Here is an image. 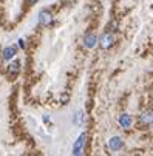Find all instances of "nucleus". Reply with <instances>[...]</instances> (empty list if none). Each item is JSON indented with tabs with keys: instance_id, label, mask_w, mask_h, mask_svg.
<instances>
[{
	"instance_id": "nucleus-6",
	"label": "nucleus",
	"mask_w": 153,
	"mask_h": 156,
	"mask_svg": "<svg viewBox=\"0 0 153 156\" xmlns=\"http://www.w3.org/2000/svg\"><path fill=\"white\" fill-rule=\"evenodd\" d=\"M122 139L119 138V136H113L110 141H108V147H110V150L112 151H118V150H121L122 148Z\"/></svg>"
},
{
	"instance_id": "nucleus-4",
	"label": "nucleus",
	"mask_w": 153,
	"mask_h": 156,
	"mask_svg": "<svg viewBox=\"0 0 153 156\" xmlns=\"http://www.w3.org/2000/svg\"><path fill=\"white\" fill-rule=\"evenodd\" d=\"M51 22H53V14H51L50 11H47V9L40 11V14H39V23H40L42 27L51 25Z\"/></svg>"
},
{
	"instance_id": "nucleus-8",
	"label": "nucleus",
	"mask_w": 153,
	"mask_h": 156,
	"mask_svg": "<svg viewBox=\"0 0 153 156\" xmlns=\"http://www.w3.org/2000/svg\"><path fill=\"white\" fill-rule=\"evenodd\" d=\"M16 47H8V48H5V51H3V59L5 60H9L11 57H14V54H16Z\"/></svg>"
},
{
	"instance_id": "nucleus-5",
	"label": "nucleus",
	"mask_w": 153,
	"mask_h": 156,
	"mask_svg": "<svg viewBox=\"0 0 153 156\" xmlns=\"http://www.w3.org/2000/svg\"><path fill=\"white\" fill-rule=\"evenodd\" d=\"M85 138H87L85 133H82V135L77 138V141L73 147V154H82V150H84V145H85Z\"/></svg>"
},
{
	"instance_id": "nucleus-7",
	"label": "nucleus",
	"mask_w": 153,
	"mask_h": 156,
	"mask_svg": "<svg viewBox=\"0 0 153 156\" xmlns=\"http://www.w3.org/2000/svg\"><path fill=\"white\" fill-rule=\"evenodd\" d=\"M119 124H121L122 128H128L130 125H132V116L127 115V113L121 115V118H119Z\"/></svg>"
},
{
	"instance_id": "nucleus-10",
	"label": "nucleus",
	"mask_w": 153,
	"mask_h": 156,
	"mask_svg": "<svg viewBox=\"0 0 153 156\" xmlns=\"http://www.w3.org/2000/svg\"><path fill=\"white\" fill-rule=\"evenodd\" d=\"M82 111H80V113H77V118H76V122H82Z\"/></svg>"
},
{
	"instance_id": "nucleus-11",
	"label": "nucleus",
	"mask_w": 153,
	"mask_h": 156,
	"mask_svg": "<svg viewBox=\"0 0 153 156\" xmlns=\"http://www.w3.org/2000/svg\"><path fill=\"white\" fill-rule=\"evenodd\" d=\"M36 2H39V0H30V3H36Z\"/></svg>"
},
{
	"instance_id": "nucleus-3",
	"label": "nucleus",
	"mask_w": 153,
	"mask_h": 156,
	"mask_svg": "<svg viewBox=\"0 0 153 156\" xmlns=\"http://www.w3.org/2000/svg\"><path fill=\"white\" fill-rule=\"evenodd\" d=\"M96 43H98V36H96V33H87V34H85V37H84V47H85V48L91 50V48L96 47Z\"/></svg>"
},
{
	"instance_id": "nucleus-1",
	"label": "nucleus",
	"mask_w": 153,
	"mask_h": 156,
	"mask_svg": "<svg viewBox=\"0 0 153 156\" xmlns=\"http://www.w3.org/2000/svg\"><path fill=\"white\" fill-rule=\"evenodd\" d=\"M115 40H116L115 34H113L112 31H107V33H105V34H102V37L99 39L101 48H102V50H108L110 47H113V45H115Z\"/></svg>"
},
{
	"instance_id": "nucleus-9",
	"label": "nucleus",
	"mask_w": 153,
	"mask_h": 156,
	"mask_svg": "<svg viewBox=\"0 0 153 156\" xmlns=\"http://www.w3.org/2000/svg\"><path fill=\"white\" fill-rule=\"evenodd\" d=\"M19 70H20V62H19V60L11 62V65H9V73H11V74H16V73H19Z\"/></svg>"
},
{
	"instance_id": "nucleus-2",
	"label": "nucleus",
	"mask_w": 153,
	"mask_h": 156,
	"mask_svg": "<svg viewBox=\"0 0 153 156\" xmlns=\"http://www.w3.org/2000/svg\"><path fill=\"white\" fill-rule=\"evenodd\" d=\"M153 125V110H148L139 116V127H150Z\"/></svg>"
}]
</instances>
